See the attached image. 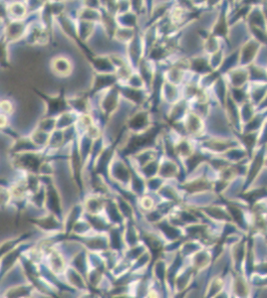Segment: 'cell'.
<instances>
[{"mask_svg":"<svg viewBox=\"0 0 267 298\" xmlns=\"http://www.w3.org/2000/svg\"><path fill=\"white\" fill-rule=\"evenodd\" d=\"M108 171L112 175V177L121 182H129L132 179V170L120 158L113 159Z\"/></svg>","mask_w":267,"mask_h":298,"instance_id":"obj_11","label":"cell"},{"mask_svg":"<svg viewBox=\"0 0 267 298\" xmlns=\"http://www.w3.org/2000/svg\"><path fill=\"white\" fill-rule=\"evenodd\" d=\"M5 13L9 16L11 21L24 20L28 13L27 5L24 2H12L5 6Z\"/></svg>","mask_w":267,"mask_h":298,"instance_id":"obj_17","label":"cell"},{"mask_svg":"<svg viewBox=\"0 0 267 298\" xmlns=\"http://www.w3.org/2000/svg\"><path fill=\"white\" fill-rule=\"evenodd\" d=\"M226 74L232 88H243V86L249 80L248 71L243 67H236Z\"/></svg>","mask_w":267,"mask_h":298,"instance_id":"obj_18","label":"cell"},{"mask_svg":"<svg viewBox=\"0 0 267 298\" xmlns=\"http://www.w3.org/2000/svg\"><path fill=\"white\" fill-rule=\"evenodd\" d=\"M265 165L267 166V159H265Z\"/></svg>","mask_w":267,"mask_h":298,"instance_id":"obj_51","label":"cell"},{"mask_svg":"<svg viewBox=\"0 0 267 298\" xmlns=\"http://www.w3.org/2000/svg\"><path fill=\"white\" fill-rule=\"evenodd\" d=\"M77 19L79 21L84 22H90V23H96L101 22L102 19V12L98 10L97 8H90V7H84L80 9L77 13Z\"/></svg>","mask_w":267,"mask_h":298,"instance_id":"obj_28","label":"cell"},{"mask_svg":"<svg viewBox=\"0 0 267 298\" xmlns=\"http://www.w3.org/2000/svg\"><path fill=\"white\" fill-rule=\"evenodd\" d=\"M117 19V23L121 27L131 28V29H136L138 20H137V15L132 12H126V13H122V14H118L116 16Z\"/></svg>","mask_w":267,"mask_h":298,"instance_id":"obj_35","label":"cell"},{"mask_svg":"<svg viewBox=\"0 0 267 298\" xmlns=\"http://www.w3.org/2000/svg\"><path fill=\"white\" fill-rule=\"evenodd\" d=\"M188 63L189 69L199 75L206 76L214 72L209 65V61L204 57H194L188 60Z\"/></svg>","mask_w":267,"mask_h":298,"instance_id":"obj_22","label":"cell"},{"mask_svg":"<svg viewBox=\"0 0 267 298\" xmlns=\"http://www.w3.org/2000/svg\"><path fill=\"white\" fill-rule=\"evenodd\" d=\"M249 80L253 82H267V70L254 63L247 66Z\"/></svg>","mask_w":267,"mask_h":298,"instance_id":"obj_30","label":"cell"},{"mask_svg":"<svg viewBox=\"0 0 267 298\" xmlns=\"http://www.w3.org/2000/svg\"><path fill=\"white\" fill-rule=\"evenodd\" d=\"M136 36V32L135 29H131V28L119 27L117 28L114 38L116 39L117 42H119L121 44H126L128 45Z\"/></svg>","mask_w":267,"mask_h":298,"instance_id":"obj_38","label":"cell"},{"mask_svg":"<svg viewBox=\"0 0 267 298\" xmlns=\"http://www.w3.org/2000/svg\"><path fill=\"white\" fill-rule=\"evenodd\" d=\"M14 112V104L8 99L0 100V114L9 116Z\"/></svg>","mask_w":267,"mask_h":298,"instance_id":"obj_45","label":"cell"},{"mask_svg":"<svg viewBox=\"0 0 267 298\" xmlns=\"http://www.w3.org/2000/svg\"><path fill=\"white\" fill-rule=\"evenodd\" d=\"M120 94L126 98L127 101L131 102L133 105H141L146 100V95L144 91L134 89L131 87H125L123 89H119Z\"/></svg>","mask_w":267,"mask_h":298,"instance_id":"obj_24","label":"cell"},{"mask_svg":"<svg viewBox=\"0 0 267 298\" xmlns=\"http://www.w3.org/2000/svg\"><path fill=\"white\" fill-rule=\"evenodd\" d=\"M149 113L145 109H141L133 113L128 117L126 121V127L133 135L142 134L148 131L150 127V118Z\"/></svg>","mask_w":267,"mask_h":298,"instance_id":"obj_3","label":"cell"},{"mask_svg":"<svg viewBox=\"0 0 267 298\" xmlns=\"http://www.w3.org/2000/svg\"><path fill=\"white\" fill-rule=\"evenodd\" d=\"M141 204H142V207L144 209H146V210H150L152 208V206H154V202L149 197L143 198V200L141 201Z\"/></svg>","mask_w":267,"mask_h":298,"instance_id":"obj_47","label":"cell"},{"mask_svg":"<svg viewBox=\"0 0 267 298\" xmlns=\"http://www.w3.org/2000/svg\"><path fill=\"white\" fill-rule=\"evenodd\" d=\"M261 44L258 43L256 40L249 39L246 41L241 48L239 49V55H238V65L243 66H249L253 63L256 56L259 53L261 49Z\"/></svg>","mask_w":267,"mask_h":298,"instance_id":"obj_6","label":"cell"},{"mask_svg":"<svg viewBox=\"0 0 267 298\" xmlns=\"http://www.w3.org/2000/svg\"><path fill=\"white\" fill-rule=\"evenodd\" d=\"M261 10H262V13L264 15V18H265L267 23V2H263V4H261Z\"/></svg>","mask_w":267,"mask_h":298,"instance_id":"obj_49","label":"cell"},{"mask_svg":"<svg viewBox=\"0 0 267 298\" xmlns=\"http://www.w3.org/2000/svg\"><path fill=\"white\" fill-rule=\"evenodd\" d=\"M187 100H179L177 102L174 107L171 109L170 114H169V120L171 123H176L178 122L181 118L186 116L187 112Z\"/></svg>","mask_w":267,"mask_h":298,"instance_id":"obj_27","label":"cell"},{"mask_svg":"<svg viewBox=\"0 0 267 298\" xmlns=\"http://www.w3.org/2000/svg\"><path fill=\"white\" fill-rule=\"evenodd\" d=\"M247 155L248 154L243 147L237 146V147L232 148V149L227 150L226 152H224L222 154V157L225 160H227L228 162L240 163V161H242L244 158H246Z\"/></svg>","mask_w":267,"mask_h":298,"instance_id":"obj_34","label":"cell"},{"mask_svg":"<svg viewBox=\"0 0 267 298\" xmlns=\"http://www.w3.org/2000/svg\"><path fill=\"white\" fill-rule=\"evenodd\" d=\"M44 162L42 160L41 154L37 151H30L14 154L13 164L15 167L21 171H27L33 173L39 171L41 164Z\"/></svg>","mask_w":267,"mask_h":298,"instance_id":"obj_2","label":"cell"},{"mask_svg":"<svg viewBox=\"0 0 267 298\" xmlns=\"http://www.w3.org/2000/svg\"><path fill=\"white\" fill-rule=\"evenodd\" d=\"M9 124V119H8V116L6 115H3V114H0V131L6 129Z\"/></svg>","mask_w":267,"mask_h":298,"instance_id":"obj_48","label":"cell"},{"mask_svg":"<svg viewBox=\"0 0 267 298\" xmlns=\"http://www.w3.org/2000/svg\"><path fill=\"white\" fill-rule=\"evenodd\" d=\"M24 38L29 45H45L49 39L48 30L42 23L33 22L27 28Z\"/></svg>","mask_w":267,"mask_h":298,"instance_id":"obj_7","label":"cell"},{"mask_svg":"<svg viewBox=\"0 0 267 298\" xmlns=\"http://www.w3.org/2000/svg\"><path fill=\"white\" fill-rule=\"evenodd\" d=\"M204 49H205V51H207L208 53L211 55L221 50L220 46H219L218 38L210 35L207 40L204 41Z\"/></svg>","mask_w":267,"mask_h":298,"instance_id":"obj_41","label":"cell"},{"mask_svg":"<svg viewBox=\"0 0 267 298\" xmlns=\"http://www.w3.org/2000/svg\"><path fill=\"white\" fill-rule=\"evenodd\" d=\"M248 27H257L261 29H266L267 23L262 13L261 7L254 6L251 8L249 14L246 17Z\"/></svg>","mask_w":267,"mask_h":298,"instance_id":"obj_23","label":"cell"},{"mask_svg":"<svg viewBox=\"0 0 267 298\" xmlns=\"http://www.w3.org/2000/svg\"><path fill=\"white\" fill-rule=\"evenodd\" d=\"M156 157H157V151L154 148L144 149L134 154V159L136 160V162L139 163L140 168L147 165L148 163L156 160Z\"/></svg>","mask_w":267,"mask_h":298,"instance_id":"obj_36","label":"cell"},{"mask_svg":"<svg viewBox=\"0 0 267 298\" xmlns=\"http://www.w3.org/2000/svg\"><path fill=\"white\" fill-rule=\"evenodd\" d=\"M8 43L3 39L0 40V67L6 69L9 64V58H8V50H7Z\"/></svg>","mask_w":267,"mask_h":298,"instance_id":"obj_44","label":"cell"},{"mask_svg":"<svg viewBox=\"0 0 267 298\" xmlns=\"http://www.w3.org/2000/svg\"><path fill=\"white\" fill-rule=\"evenodd\" d=\"M203 146L211 152L223 154L227 150L238 146V142L225 138H208L203 142Z\"/></svg>","mask_w":267,"mask_h":298,"instance_id":"obj_10","label":"cell"},{"mask_svg":"<svg viewBox=\"0 0 267 298\" xmlns=\"http://www.w3.org/2000/svg\"><path fill=\"white\" fill-rule=\"evenodd\" d=\"M259 143H262V145H265L267 143V121L264 122L263 126L260 130V135H259Z\"/></svg>","mask_w":267,"mask_h":298,"instance_id":"obj_46","label":"cell"},{"mask_svg":"<svg viewBox=\"0 0 267 298\" xmlns=\"http://www.w3.org/2000/svg\"><path fill=\"white\" fill-rule=\"evenodd\" d=\"M175 151L178 156L183 159L187 158L195 152L192 143L186 138H181L178 141V143L175 145Z\"/></svg>","mask_w":267,"mask_h":298,"instance_id":"obj_37","label":"cell"},{"mask_svg":"<svg viewBox=\"0 0 267 298\" xmlns=\"http://www.w3.org/2000/svg\"><path fill=\"white\" fill-rule=\"evenodd\" d=\"M50 134H47V133H44L40 130H37L35 129L29 137L31 139V141L34 143V145L38 148V149H42V148H45L48 146V143H49V140H50Z\"/></svg>","mask_w":267,"mask_h":298,"instance_id":"obj_33","label":"cell"},{"mask_svg":"<svg viewBox=\"0 0 267 298\" xmlns=\"http://www.w3.org/2000/svg\"><path fill=\"white\" fill-rule=\"evenodd\" d=\"M162 92L164 93V96H165V99H167V101L169 102H175L177 103L178 102V90L176 89V86L175 84H172L170 83L169 81H164L163 83V88H162Z\"/></svg>","mask_w":267,"mask_h":298,"instance_id":"obj_40","label":"cell"},{"mask_svg":"<svg viewBox=\"0 0 267 298\" xmlns=\"http://www.w3.org/2000/svg\"><path fill=\"white\" fill-rule=\"evenodd\" d=\"M259 135H260V132H257V133H238V134H236L239 142L241 143L242 147L245 149V151L247 152V154H248V156L250 158H252L253 149L255 148L256 144L258 143Z\"/></svg>","mask_w":267,"mask_h":298,"instance_id":"obj_16","label":"cell"},{"mask_svg":"<svg viewBox=\"0 0 267 298\" xmlns=\"http://www.w3.org/2000/svg\"><path fill=\"white\" fill-rule=\"evenodd\" d=\"M144 45L145 44L143 42V38H141L138 34H136L134 39L127 45L128 55H129V58L131 59L130 61L133 65H135L137 67L142 60Z\"/></svg>","mask_w":267,"mask_h":298,"instance_id":"obj_15","label":"cell"},{"mask_svg":"<svg viewBox=\"0 0 267 298\" xmlns=\"http://www.w3.org/2000/svg\"><path fill=\"white\" fill-rule=\"evenodd\" d=\"M179 174L178 164L173 159H165L162 163H160L158 175L162 179H171L176 178Z\"/></svg>","mask_w":267,"mask_h":298,"instance_id":"obj_21","label":"cell"},{"mask_svg":"<svg viewBox=\"0 0 267 298\" xmlns=\"http://www.w3.org/2000/svg\"><path fill=\"white\" fill-rule=\"evenodd\" d=\"M28 26L24 22V20L21 21H10L8 25L5 27L4 32V40L10 44L19 41L20 39L25 37L26 31Z\"/></svg>","mask_w":267,"mask_h":298,"instance_id":"obj_9","label":"cell"},{"mask_svg":"<svg viewBox=\"0 0 267 298\" xmlns=\"http://www.w3.org/2000/svg\"><path fill=\"white\" fill-rule=\"evenodd\" d=\"M117 81L118 77L116 76V74H96L93 77V81L91 83L92 94H101L109 90L110 88L115 87Z\"/></svg>","mask_w":267,"mask_h":298,"instance_id":"obj_8","label":"cell"},{"mask_svg":"<svg viewBox=\"0 0 267 298\" xmlns=\"http://www.w3.org/2000/svg\"><path fill=\"white\" fill-rule=\"evenodd\" d=\"M208 162L209 159L208 156H206L205 154L201 153V152H194L190 156H188L187 158L184 159V168L185 171L187 173H193L194 171H196V169L204 162Z\"/></svg>","mask_w":267,"mask_h":298,"instance_id":"obj_29","label":"cell"},{"mask_svg":"<svg viewBox=\"0 0 267 298\" xmlns=\"http://www.w3.org/2000/svg\"><path fill=\"white\" fill-rule=\"evenodd\" d=\"M68 106L73 109V111L77 112L78 114L88 113L89 110V101L86 97L83 96H74L67 99Z\"/></svg>","mask_w":267,"mask_h":298,"instance_id":"obj_26","label":"cell"},{"mask_svg":"<svg viewBox=\"0 0 267 298\" xmlns=\"http://www.w3.org/2000/svg\"><path fill=\"white\" fill-rule=\"evenodd\" d=\"M182 188L188 193H200L213 188V183L207 177H199L184 183Z\"/></svg>","mask_w":267,"mask_h":298,"instance_id":"obj_20","label":"cell"},{"mask_svg":"<svg viewBox=\"0 0 267 298\" xmlns=\"http://www.w3.org/2000/svg\"><path fill=\"white\" fill-rule=\"evenodd\" d=\"M259 107V110L260 109H267V95L265 96V98H264V100L261 102V104L258 106Z\"/></svg>","mask_w":267,"mask_h":298,"instance_id":"obj_50","label":"cell"},{"mask_svg":"<svg viewBox=\"0 0 267 298\" xmlns=\"http://www.w3.org/2000/svg\"><path fill=\"white\" fill-rule=\"evenodd\" d=\"M49 67L55 77L62 79L70 77L74 71L73 61L65 55L54 56L49 63Z\"/></svg>","mask_w":267,"mask_h":298,"instance_id":"obj_4","label":"cell"},{"mask_svg":"<svg viewBox=\"0 0 267 298\" xmlns=\"http://www.w3.org/2000/svg\"><path fill=\"white\" fill-rule=\"evenodd\" d=\"M267 95V82H253L248 96L250 103L254 106H259Z\"/></svg>","mask_w":267,"mask_h":298,"instance_id":"obj_25","label":"cell"},{"mask_svg":"<svg viewBox=\"0 0 267 298\" xmlns=\"http://www.w3.org/2000/svg\"><path fill=\"white\" fill-rule=\"evenodd\" d=\"M228 33H230V23H228L227 13L225 9H222L219 12L213 26L210 30V35L217 38L227 39Z\"/></svg>","mask_w":267,"mask_h":298,"instance_id":"obj_14","label":"cell"},{"mask_svg":"<svg viewBox=\"0 0 267 298\" xmlns=\"http://www.w3.org/2000/svg\"><path fill=\"white\" fill-rule=\"evenodd\" d=\"M79 114L75 111L66 110L63 113H61L59 116L56 117V130L58 131H67L69 129H72L75 126L77 120H78Z\"/></svg>","mask_w":267,"mask_h":298,"instance_id":"obj_19","label":"cell"},{"mask_svg":"<svg viewBox=\"0 0 267 298\" xmlns=\"http://www.w3.org/2000/svg\"><path fill=\"white\" fill-rule=\"evenodd\" d=\"M90 64L92 68L95 69L97 74H116V68L114 67L109 56H94L91 59Z\"/></svg>","mask_w":267,"mask_h":298,"instance_id":"obj_13","label":"cell"},{"mask_svg":"<svg viewBox=\"0 0 267 298\" xmlns=\"http://www.w3.org/2000/svg\"><path fill=\"white\" fill-rule=\"evenodd\" d=\"M249 31L253 36L254 40H256L261 45H267V29L249 27Z\"/></svg>","mask_w":267,"mask_h":298,"instance_id":"obj_43","label":"cell"},{"mask_svg":"<svg viewBox=\"0 0 267 298\" xmlns=\"http://www.w3.org/2000/svg\"><path fill=\"white\" fill-rule=\"evenodd\" d=\"M159 167H160V163L157 162V160H154L151 162L148 163L147 165L141 167V172L146 177H148V179H150L156 177V175H158Z\"/></svg>","mask_w":267,"mask_h":298,"instance_id":"obj_42","label":"cell"},{"mask_svg":"<svg viewBox=\"0 0 267 298\" xmlns=\"http://www.w3.org/2000/svg\"><path fill=\"white\" fill-rule=\"evenodd\" d=\"M120 97H121V94H120L119 88H117L116 86L101 93L99 107L105 116L110 117L118 111Z\"/></svg>","mask_w":267,"mask_h":298,"instance_id":"obj_1","label":"cell"},{"mask_svg":"<svg viewBox=\"0 0 267 298\" xmlns=\"http://www.w3.org/2000/svg\"><path fill=\"white\" fill-rule=\"evenodd\" d=\"M94 32H95V24L94 23L77 20L78 40L88 41L94 36Z\"/></svg>","mask_w":267,"mask_h":298,"instance_id":"obj_32","label":"cell"},{"mask_svg":"<svg viewBox=\"0 0 267 298\" xmlns=\"http://www.w3.org/2000/svg\"><path fill=\"white\" fill-rule=\"evenodd\" d=\"M265 145H262V147H260L258 151L255 152L252 156V161L246 168V180L244 183V187L249 186L253 181H255L263 166L265 165Z\"/></svg>","mask_w":267,"mask_h":298,"instance_id":"obj_5","label":"cell"},{"mask_svg":"<svg viewBox=\"0 0 267 298\" xmlns=\"http://www.w3.org/2000/svg\"><path fill=\"white\" fill-rule=\"evenodd\" d=\"M226 83L227 82L224 81L223 77H219L212 84L213 90H214V94H215L216 98L218 99V101L220 102V104L222 105L223 109H224L225 102H226V99L228 96V88H227Z\"/></svg>","mask_w":267,"mask_h":298,"instance_id":"obj_31","label":"cell"},{"mask_svg":"<svg viewBox=\"0 0 267 298\" xmlns=\"http://www.w3.org/2000/svg\"><path fill=\"white\" fill-rule=\"evenodd\" d=\"M183 127L184 132L189 136H200L205 130V124L202 116L196 112H188L185 116Z\"/></svg>","mask_w":267,"mask_h":298,"instance_id":"obj_12","label":"cell"},{"mask_svg":"<svg viewBox=\"0 0 267 298\" xmlns=\"http://www.w3.org/2000/svg\"><path fill=\"white\" fill-rule=\"evenodd\" d=\"M239 115H240V121L242 122L241 124H243V125L248 123L253 118V116L255 115L254 114V106L250 103V101H247L240 106Z\"/></svg>","mask_w":267,"mask_h":298,"instance_id":"obj_39","label":"cell"}]
</instances>
